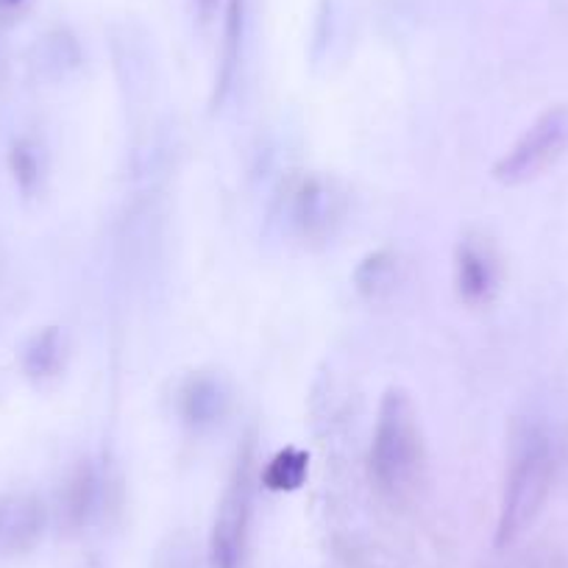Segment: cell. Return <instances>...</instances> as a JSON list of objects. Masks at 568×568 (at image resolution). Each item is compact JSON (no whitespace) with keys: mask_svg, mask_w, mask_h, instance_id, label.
<instances>
[{"mask_svg":"<svg viewBox=\"0 0 568 568\" xmlns=\"http://www.w3.org/2000/svg\"><path fill=\"white\" fill-rule=\"evenodd\" d=\"M45 507L34 496H9L0 501V555H18L40 540Z\"/></svg>","mask_w":568,"mask_h":568,"instance_id":"8992f818","label":"cell"},{"mask_svg":"<svg viewBox=\"0 0 568 568\" xmlns=\"http://www.w3.org/2000/svg\"><path fill=\"white\" fill-rule=\"evenodd\" d=\"M335 193L326 182L321 179H313L302 187L298 193V210L296 217L302 223L304 234H315V232H326L329 223L335 221Z\"/></svg>","mask_w":568,"mask_h":568,"instance_id":"ba28073f","label":"cell"},{"mask_svg":"<svg viewBox=\"0 0 568 568\" xmlns=\"http://www.w3.org/2000/svg\"><path fill=\"white\" fill-rule=\"evenodd\" d=\"M304 479H307V455L302 449H293V446L278 452L267 463L265 471H262V485L267 490H278V494H284V490H298L304 485Z\"/></svg>","mask_w":568,"mask_h":568,"instance_id":"9c48e42d","label":"cell"},{"mask_svg":"<svg viewBox=\"0 0 568 568\" xmlns=\"http://www.w3.org/2000/svg\"><path fill=\"white\" fill-rule=\"evenodd\" d=\"M26 371L34 379H45V376L57 374L59 363H62V337L57 329H45L26 346Z\"/></svg>","mask_w":568,"mask_h":568,"instance_id":"30bf717a","label":"cell"},{"mask_svg":"<svg viewBox=\"0 0 568 568\" xmlns=\"http://www.w3.org/2000/svg\"><path fill=\"white\" fill-rule=\"evenodd\" d=\"M568 151V106H551L524 131L494 165V179L505 187H521L544 176Z\"/></svg>","mask_w":568,"mask_h":568,"instance_id":"277c9868","label":"cell"},{"mask_svg":"<svg viewBox=\"0 0 568 568\" xmlns=\"http://www.w3.org/2000/svg\"><path fill=\"white\" fill-rule=\"evenodd\" d=\"M426 449L415 402L402 387L382 396L371 444V477L390 499L413 494L424 477Z\"/></svg>","mask_w":568,"mask_h":568,"instance_id":"6da1fadb","label":"cell"},{"mask_svg":"<svg viewBox=\"0 0 568 568\" xmlns=\"http://www.w3.org/2000/svg\"><path fill=\"white\" fill-rule=\"evenodd\" d=\"M251 510H254V446L240 449L234 471L217 505L210 535L212 568H240L248 544Z\"/></svg>","mask_w":568,"mask_h":568,"instance_id":"3957f363","label":"cell"},{"mask_svg":"<svg viewBox=\"0 0 568 568\" xmlns=\"http://www.w3.org/2000/svg\"><path fill=\"white\" fill-rule=\"evenodd\" d=\"M398 282V260L390 251H376L363 260V265L354 273V284L371 302H379L387 293H393Z\"/></svg>","mask_w":568,"mask_h":568,"instance_id":"52a82bcc","label":"cell"},{"mask_svg":"<svg viewBox=\"0 0 568 568\" xmlns=\"http://www.w3.org/2000/svg\"><path fill=\"white\" fill-rule=\"evenodd\" d=\"M7 3H20V0H7Z\"/></svg>","mask_w":568,"mask_h":568,"instance_id":"4fadbf2b","label":"cell"},{"mask_svg":"<svg viewBox=\"0 0 568 568\" xmlns=\"http://www.w3.org/2000/svg\"><path fill=\"white\" fill-rule=\"evenodd\" d=\"M223 393L212 379H193L184 390V415L195 424L215 420L223 413Z\"/></svg>","mask_w":568,"mask_h":568,"instance_id":"8fae6325","label":"cell"},{"mask_svg":"<svg viewBox=\"0 0 568 568\" xmlns=\"http://www.w3.org/2000/svg\"><path fill=\"white\" fill-rule=\"evenodd\" d=\"M457 296L471 307L488 304L499 287V262L483 237H466L455 251Z\"/></svg>","mask_w":568,"mask_h":568,"instance_id":"5b68a950","label":"cell"},{"mask_svg":"<svg viewBox=\"0 0 568 568\" xmlns=\"http://www.w3.org/2000/svg\"><path fill=\"white\" fill-rule=\"evenodd\" d=\"M555 474V452L544 426L527 424L513 440L510 468H507L505 494H501L496 546L505 549L521 538L529 524L544 510V501Z\"/></svg>","mask_w":568,"mask_h":568,"instance_id":"7a4b0ae2","label":"cell"},{"mask_svg":"<svg viewBox=\"0 0 568 568\" xmlns=\"http://www.w3.org/2000/svg\"><path fill=\"white\" fill-rule=\"evenodd\" d=\"M12 171H14V179L20 182V187L23 190H31L34 187L37 176H40V162H37L34 151L29 149V145H14L12 151Z\"/></svg>","mask_w":568,"mask_h":568,"instance_id":"7c38bea8","label":"cell"}]
</instances>
